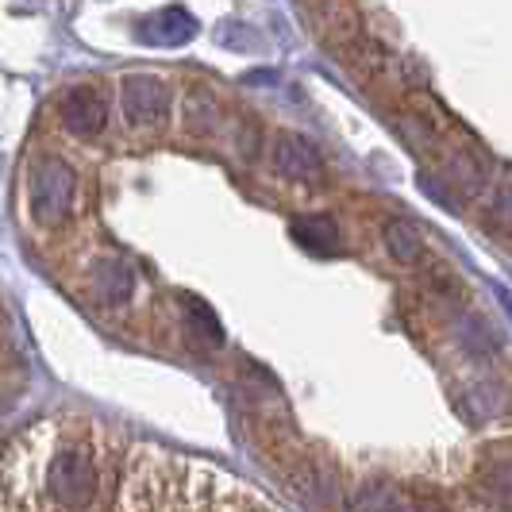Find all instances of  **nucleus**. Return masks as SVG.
I'll return each mask as SVG.
<instances>
[{"mask_svg": "<svg viewBox=\"0 0 512 512\" xmlns=\"http://www.w3.org/2000/svg\"><path fill=\"white\" fill-rule=\"evenodd\" d=\"M193 35H197V24L185 8H162L143 27V39L158 43V47H178V43H189Z\"/></svg>", "mask_w": 512, "mask_h": 512, "instance_id": "6", "label": "nucleus"}, {"mask_svg": "<svg viewBox=\"0 0 512 512\" xmlns=\"http://www.w3.org/2000/svg\"><path fill=\"white\" fill-rule=\"evenodd\" d=\"M97 282H101V297L104 301H128L131 293V274L124 270V266H101L97 270Z\"/></svg>", "mask_w": 512, "mask_h": 512, "instance_id": "8", "label": "nucleus"}, {"mask_svg": "<svg viewBox=\"0 0 512 512\" xmlns=\"http://www.w3.org/2000/svg\"><path fill=\"white\" fill-rule=\"evenodd\" d=\"M120 108H124V116H128V124H158L166 112H170V89H166V81H158V77H147V74H131L124 77V85H120Z\"/></svg>", "mask_w": 512, "mask_h": 512, "instance_id": "3", "label": "nucleus"}, {"mask_svg": "<svg viewBox=\"0 0 512 512\" xmlns=\"http://www.w3.org/2000/svg\"><path fill=\"white\" fill-rule=\"evenodd\" d=\"M389 247L405 258V262L420 255V239H416V231H412L409 224H393V228H389Z\"/></svg>", "mask_w": 512, "mask_h": 512, "instance_id": "9", "label": "nucleus"}, {"mask_svg": "<svg viewBox=\"0 0 512 512\" xmlns=\"http://www.w3.org/2000/svg\"><path fill=\"white\" fill-rule=\"evenodd\" d=\"M297 239L312 251H332L335 247V224L328 216H305L297 224Z\"/></svg>", "mask_w": 512, "mask_h": 512, "instance_id": "7", "label": "nucleus"}, {"mask_svg": "<svg viewBox=\"0 0 512 512\" xmlns=\"http://www.w3.org/2000/svg\"><path fill=\"white\" fill-rule=\"evenodd\" d=\"M274 166H278L282 178H305V181L324 178V158H320V151L312 143H305V139H297V135H285L282 143L274 147Z\"/></svg>", "mask_w": 512, "mask_h": 512, "instance_id": "5", "label": "nucleus"}, {"mask_svg": "<svg viewBox=\"0 0 512 512\" xmlns=\"http://www.w3.org/2000/svg\"><path fill=\"white\" fill-rule=\"evenodd\" d=\"M54 443L43 451V505H97V489L104 482V466L97 443L89 439V428L81 432H62L51 428Z\"/></svg>", "mask_w": 512, "mask_h": 512, "instance_id": "1", "label": "nucleus"}, {"mask_svg": "<svg viewBox=\"0 0 512 512\" xmlns=\"http://www.w3.org/2000/svg\"><path fill=\"white\" fill-rule=\"evenodd\" d=\"M62 124L74 131V135H97V131L108 124V104L97 89H70L66 97H62Z\"/></svg>", "mask_w": 512, "mask_h": 512, "instance_id": "4", "label": "nucleus"}, {"mask_svg": "<svg viewBox=\"0 0 512 512\" xmlns=\"http://www.w3.org/2000/svg\"><path fill=\"white\" fill-rule=\"evenodd\" d=\"M77 197V178L74 170L58 158H43L35 170H31V181H27V205H31V216L35 224L43 228H54L70 216Z\"/></svg>", "mask_w": 512, "mask_h": 512, "instance_id": "2", "label": "nucleus"}]
</instances>
